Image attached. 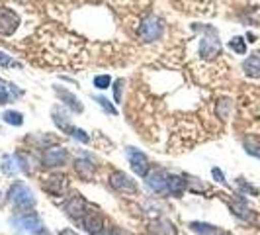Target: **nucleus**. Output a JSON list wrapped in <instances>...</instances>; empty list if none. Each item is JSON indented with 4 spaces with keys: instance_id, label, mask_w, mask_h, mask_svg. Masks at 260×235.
<instances>
[{
    "instance_id": "nucleus-35",
    "label": "nucleus",
    "mask_w": 260,
    "mask_h": 235,
    "mask_svg": "<svg viewBox=\"0 0 260 235\" xmlns=\"http://www.w3.org/2000/svg\"><path fill=\"white\" fill-rule=\"evenodd\" d=\"M59 235H78V233L73 229V227H65V229H61V231H59Z\"/></svg>"
},
{
    "instance_id": "nucleus-6",
    "label": "nucleus",
    "mask_w": 260,
    "mask_h": 235,
    "mask_svg": "<svg viewBox=\"0 0 260 235\" xmlns=\"http://www.w3.org/2000/svg\"><path fill=\"white\" fill-rule=\"evenodd\" d=\"M108 183L116 192H121V194H137L139 192L135 181L129 174H125L123 170H112L110 177H108Z\"/></svg>"
},
{
    "instance_id": "nucleus-20",
    "label": "nucleus",
    "mask_w": 260,
    "mask_h": 235,
    "mask_svg": "<svg viewBox=\"0 0 260 235\" xmlns=\"http://www.w3.org/2000/svg\"><path fill=\"white\" fill-rule=\"evenodd\" d=\"M190 229H192L194 233H200V235H217L219 233V229H217L215 225L206 223V222H192L190 223Z\"/></svg>"
},
{
    "instance_id": "nucleus-4",
    "label": "nucleus",
    "mask_w": 260,
    "mask_h": 235,
    "mask_svg": "<svg viewBox=\"0 0 260 235\" xmlns=\"http://www.w3.org/2000/svg\"><path fill=\"white\" fill-rule=\"evenodd\" d=\"M162 36H165V22L155 14L145 16L143 20L139 22V26H137V38L145 41V43L158 41Z\"/></svg>"
},
{
    "instance_id": "nucleus-2",
    "label": "nucleus",
    "mask_w": 260,
    "mask_h": 235,
    "mask_svg": "<svg viewBox=\"0 0 260 235\" xmlns=\"http://www.w3.org/2000/svg\"><path fill=\"white\" fill-rule=\"evenodd\" d=\"M196 36V63L194 69H206V67L213 65L219 61L221 57V41L217 36V30L213 26H194Z\"/></svg>"
},
{
    "instance_id": "nucleus-8",
    "label": "nucleus",
    "mask_w": 260,
    "mask_h": 235,
    "mask_svg": "<svg viewBox=\"0 0 260 235\" xmlns=\"http://www.w3.org/2000/svg\"><path fill=\"white\" fill-rule=\"evenodd\" d=\"M69 184H71V181H69L67 174H63V172H51L49 177L43 179L41 186H43V190H45L47 194L65 196V192L69 190Z\"/></svg>"
},
{
    "instance_id": "nucleus-17",
    "label": "nucleus",
    "mask_w": 260,
    "mask_h": 235,
    "mask_svg": "<svg viewBox=\"0 0 260 235\" xmlns=\"http://www.w3.org/2000/svg\"><path fill=\"white\" fill-rule=\"evenodd\" d=\"M149 231L153 235H176V227H174V223L170 222V220L158 218L155 222H151Z\"/></svg>"
},
{
    "instance_id": "nucleus-19",
    "label": "nucleus",
    "mask_w": 260,
    "mask_h": 235,
    "mask_svg": "<svg viewBox=\"0 0 260 235\" xmlns=\"http://www.w3.org/2000/svg\"><path fill=\"white\" fill-rule=\"evenodd\" d=\"M51 118H53V122H55V126L61 128V131H69V133H71V130H73V126H71V118H69V114H67L63 108L55 106V108L51 110Z\"/></svg>"
},
{
    "instance_id": "nucleus-9",
    "label": "nucleus",
    "mask_w": 260,
    "mask_h": 235,
    "mask_svg": "<svg viewBox=\"0 0 260 235\" xmlns=\"http://www.w3.org/2000/svg\"><path fill=\"white\" fill-rule=\"evenodd\" d=\"M125 155H127V161H129L131 169L135 174H139V177H147L149 174V170H151V163H149V157L145 155L143 151H139V149H135V147H125Z\"/></svg>"
},
{
    "instance_id": "nucleus-29",
    "label": "nucleus",
    "mask_w": 260,
    "mask_h": 235,
    "mask_svg": "<svg viewBox=\"0 0 260 235\" xmlns=\"http://www.w3.org/2000/svg\"><path fill=\"white\" fill-rule=\"evenodd\" d=\"M71 135H73L77 141H80V143H84V145L90 143V135L84 130H80V128H73V130H71Z\"/></svg>"
},
{
    "instance_id": "nucleus-13",
    "label": "nucleus",
    "mask_w": 260,
    "mask_h": 235,
    "mask_svg": "<svg viewBox=\"0 0 260 235\" xmlns=\"http://www.w3.org/2000/svg\"><path fill=\"white\" fill-rule=\"evenodd\" d=\"M63 210H65V214L71 218V220H77L80 222L82 220V216L86 214V200L82 198L80 194H73L69 196L65 202H63Z\"/></svg>"
},
{
    "instance_id": "nucleus-33",
    "label": "nucleus",
    "mask_w": 260,
    "mask_h": 235,
    "mask_svg": "<svg viewBox=\"0 0 260 235\" xmlns=\"http://www.w3.org/2000/svg\"><path fill=\"white\" fill-rule=\"evenodd\" d=\"M100 235H127L121 227H117V225H110V227H104V231Z\"/></svg>"
},
{
    "instance_id": "nucleus-30",
    "label": "nucleus",
    "mask_w": 260,
    "mask_h": 235,
    "mask_svg": "<svg viewBox=\"0 0 260 235\" xmlns=\"http://www.w3.org/2000/svg\"><path fill=\"white\" fill-rule=\"evenodd\" d=\"M229 110H231V100H221L217 104V116L221 120H227L229 118Z\"/></svg>"
},
{
    "instance_id": "nucleus-36",
    "label": "nucleus",
    "mask_w": 260,
    "mask_h": 235,
    "mask_svg": "<svg viewBox=\"0 0 260 235\" xmlns=\"http://www.w3.org/2000/svg\"><path fill=\"white\" fill-rule=\"evenodd\" d=\"M217 235H231V233H225V231H223V233H221V231H219V233H217Z\"/></svg>"
},
{
    "instance_id": "nucleus-32",
    "label": "nucleus",
    "mask_w": 260,
    "mask_h": 235,
    "mask_svg": "<svg viewBox=\"0 0 260 235\" xmlns=\"http://www.w3.org/2000/svg\"><path fill=\"white\" fill-rule=\"evenodd\" d=\"M0 67H20V65L14 61L8 53L0 51Z\"/></svg>"
},
{
    "instance_id": "nucleus-31",
    "label": "nucleus",
    "mask_w": 260,
    "mask_h": 235,
    "mask_svg": "<svg viewBox=\"0 0 260 235\" xmlns=\"http://www.w3.org/2000/svg\"><path fill=\"white\" fill-rule=\"evenodd\" d=\"M123 86H125L123 78H117L116 82H114V98H116V104H119V102H121V96H123Z\"/></svg>"
},
{
    "instance_id": "nucleus-7",
    "label": "nucleus",
    "mask_w": 260,
    "mask_h": 235,
    "mask_svg": "<svg viewBox=\"0 0 260 235\" xmlns=\"http://www.w3.org/2000/svg\"><path fill=\"white\" fill-rule=\"evenodd\" d=\"M69 149L67 147H49L41 157L43 169H61L69 163Z\"/></svg>"
},
{
    "instance_id": "nucleus-18",
    "label": "nucleus",
    "mask_w": 260,
    "mask_h": 235,
    "mask_svg": "<svg viewBox=\"0 0 260 235\" xmlns=\"http://www.w3.org/2000/svg\"><path fill=\"white\" fill-rule=\"evenodd\" d=\"M243 71L250 78H260V53H252L243 61Z\"/></svg>"
},
{
    "instance_id": "nucleus-28",
    "label": "nucleus",
    "mask_w": 260,
    "mask_h": 235,
    "mask_svg": "<svg viewBox=\"0 0 260 235\" xmlns=\"http://www.w3.org/2000/svg\"><path fill=\"white\" fill-rule=\"evenodd\" d=\"M10 84H6L2 78H0V106H4V104H8L10 102V89H8Z\"/></svg>"
},
{
    "instance_id": "nucleus-34",
    "label": "nucleus",
    "mask_w": 260,
    "mask_h": 235,
    "mask_svg": "<svg viewBox=\"0 0 260 235\" xmlns=\"http://www.w3.org/2000/svg\"><path fill=\"white\" fill-rule=\"evenodd\" d=\"M211 177L217 181L219 184H227V181H225V174L221 172V169H217V167H213L211 169Z\"/></svg>"
},
{
    "instance_id": "nucleus-5",
    "label": "nucleus",
    "mask_w": 260,
    "mask_h": 235,
    "mask_svg": "<svg viewBox=\"0 0 260 235\" xmlns=\"http://www.w3.org/2000/svg\"><path fill=\"white\" fill-rule=\"evenodd\" d=\"M8 200H10V204H14L20 210H29L36 206V196L31 192V188L26 183H20V181L8 188Z\"/></svg>"
},
{
    "instance_id": "nucleus-26",
    "label": "nucleus",
    "mask_w": 260,
    "mask_h": 235,
    "mask_svg": "<svg viewBox=\"0 0 260 235\" xmlns=\"http://www.w3.org/2000/svg\"><path fill=\"white\" fill-rule=\"evenodd\" d=\"M92 82H94V89L106 91V89H110V84H112V77H110V75H96Z\"/></svg>"
},
{
    "instance_id": "nucleus-3",
    "label": "nucleus",
    "mask_w": 260,
    "mask_h": 235,
    "mask_svg": "<svg viewBox=\"0 0 260 235\" xmlns=\"http://www.w3.org/2000/svg\"><path fill=\"white\" fill-rule=\"evenodd\" d=\"M10 225L16 227L18 231H24L29 235H49V231L45 229V223L39 218L38 212L34 210H22L18 214H14L10 218Z\"/></svg>"
},
{
    "instance_id": "nucleus-14",
    "label": "nucleus",
    "mask_w": 260,
    "mask_h": 235,
    "mask_svg": "<svg viewBox=\"0 0 260 235\" xmlns=\"http://www.w3.org/2000/svg\"><path fill=\"white\" fill-rule=\"evenodd\" d=\"M55 94L61 98V102L67 106V108H71L73 112H77V114H82L84 112V106L80 102V98H78L77 94H73L71 91H67V89H59V86H55Z\"/></svg>"
},
{
    "instance_id": "nucleus-22",
    "label": "nucleus",
    "mask_w": 260,
    "mask_h": 235,
    "mask_svg": "<svg viewBox=\"0 0 260 235\" xmlns=\"http://www.w3.org/2000/svg\"><path fill=\"white\" fill-rule=\"evenodd\" d=\"M231 210L237 218L241 220H250L252 218V210L248 208L245 202H231Z\"/></svg>"
},
{
    "instance_id": "nucleus-10",
    "label": "nucleus",
    "mask_w": 260,
    "mask_h": 235,
    "mask_svg": "<svg viewBox=\"0 0 260 235\" xmlns=\"http://www.w3.org/2000/svg\"><path fill=\"white\" fill-rule=\"evenodd\" d=\"M20 27V16L8 6H0V36L10 38Z\"/></svg>"
},
{
    "instance_id": "nucleus-11",
    "label": "nucleus",
    "mask_w": 260,
    "mask_h": 235,
    "mask_svg": "<svg viewBox=\"0 0 260 235\" xmlns=\"http://www.w3.org/2000/svg\"><path fill=\"white\" fill-rule=\"evenodd\" d=\"M145 184L151 192L155 194H167V184H169V172L165 169L149 170V174L145 177Z\"/></svg>"
},
{
    "instance_id": "nucleus-23",
    "label": "nucleus",
    "mask_w": 260,
    "mask_h": 235,
    "mask_svg": "<svg viewBox=\"0 0 260 235\" xmlns=\"http://www.w3.org/2000/svg\"><path fill=\"white\" fill-rule=\"evenodd\" d=\"M2 120H4L6 124H10V126L20 128V126L24 124V114H22V112H18V110H6V112L2 114Z\"/></svg>"
},
{
    "instance_id": "nucleus-25",
    "label": "nucleus",
    "mask_w": 260,
    "mask_h": 235,
    "mask_svg": "<svg viewBox=\"0 0 260 235\" xmlns=\"http://www.w3.org/2000/svg\"><path fill=\"white\" fill-rule=\"evenodd\" d=\"M94 100H96V102H98V106H100V108H102L104 112H108L110 116H117L116 106L112 104V102H110V100H108L106 96H102V94H98V96H94Z\"/></svg>"
},
{
    "instance_id": "nucleus-27",
    "label": "nucleus",
    "mask_w": 260,
    "mask_h": 235,
    "mask_svg": "<svg viewBox=\"0 0 260 235\" xmlns=\"http://www.w3.org/2000/svg\"><path fill=\"white\" fill-rule=\"evenodd\" d=\"M229 47H231L235 53H239V55H245V53H247V43H245L243 38H233L229 41Z\"/></svg>"
},
{
    "instance_id": "nucleus-15",
    "label": "nucleus",
    "mask_w": 260,
    "mask_h": 235,
    "mask_svg": "<svg viewBox=\"0 0 260 235\" xmlns=\"http://www.w3.org/2000/svg\"><path fill=\"white\" fill-rule=\"evenodd\" d=\"M188 188V181L186 177H178V174H169V184H167V194L170 196H182Z\"/></svg>"
},
{
    "instance_id": "nucleus-16",
    "label": "nucleus",
    "mask_w": 260,
    "mask_h": 235,
    "mask_svg": "<svg viewBox=\"0 0 260 235\" xmlns=\"http://www.w3.org/2000/svg\"><path fill=\"white\" fill-rule=\"evenodd\" d=\"M75 172H77L78 179L84 181V183L92 181V177H94V165H92V161H88V159H75Z\"/></svg>"
},
{
    "instance_id": "nucleus-12",
    "label": "nucleus",
    "mask_w": 260,
    "mask_h": 235,
    "mask_svg": "<svg viewBox=\"0 0 260 235\" xmlns=\"http://www.w3.org/2000/svg\"><path fill=\"white\" fill-rule=\"evenodd\" d=\"M80 223H82L84 231H86V233H90V235H100L106 227L104 216H102L98 210H86V214L82 216Z\"/></svg>"
},
{
    "instance_id": "nucleus-21",
    "label": "nucleus",
    "mask_w": 260,
    "mask_h": 235,
    "mask_svg": "<svg viewBox=\"0 0 260 235\" xmlns=\"http://www.w3.org/2000/svg\"><path fill=\"white\" fill-rule=\"evenodd\" d=\"M0 169H2V172H4V174L14 177V174L20 170V167H18V163H16L14 155H4V157H2V165H0Z\"/></svg>"
},
{
    "instance_id": "nucleus-24",
    "label": "nucleus",
    "mask_w": 260,
    "mask_h": 235,
    "mask_svg": "<svg viewBox=\"0 0 260 235\" xmlns=\"http://www.w3.org/2000/svg\"><path fill=\"white\" fill-rule=\"evenodd\" d=\"M14 159H16V163H18V167H20V170H24L26 174H29L31 172V157L27 155L26 151H18L16 155H14Z\"/></svg>"
},
{
    "instance_id": "nucleus-1",
    "label": "nucleus",
    "mask_w": 260,
    "mask_h": 235,
    "mask_svg": "<svg viewBox=\"0 0 260 235\" xmlns=\"http://www.w3.org/2000/svg\"><path fill=\"white\" fill-rule=\"evenodd\" d=\"M39 53L51 65H80L84 53L80 49L78 41L69 34L55 32V30H41L38 38Z\"/></svg>"
}]
</instances>
